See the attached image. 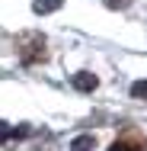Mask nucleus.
Returning a JSON list of instances; mask_svg holds the SVG:
<instances>
[{
  "label": "nucleus",
  "mask_w": 147,
  "mask_h": 151,
  "mask_svg": "<svg viewBox=\"0 0 147 151\" xmlns=\"http://www.w3.org/2000/svg\"><path fill=\"white\" fill-rule=\"evenodd\" d=\"M3 142H10V125L0 119V145H3Z\"/></svg>",
  "instance_id": "nucleus-9"
},
{
  "label": "nucleus",
  "mask_w": 147,
  "mask_h": 151,
  "mask_svg": "<svg viewBox=\"0 0 147 151\" xmlns=\"http://www.w3.org/2000/svg\"><path fill=\"white\" fill-rule=\"evenodd\" d=\"M96 148V135H77L70 142V151H93Z\"/></svg>",
  "instance_id": "nucleus-5"
},
{
  "label": "nucleus",
  "mask_w": 147,
  "mask_h": 151,
  "mask_svg": "<svg viewBox=\"0 0 147 151\" xmlns=\"http://www.w3.org/2000/svg\"><path fill=\"white\" fill-rule=\"evenodd\" d=\"M109 151H147V142L138 135V132H128V135L115 138V142L109 145Z\"/></svg>",
  "instance_id": "nucleus-2"
},
{
  "label": "nucleus",
  "mask_w": 147,
  "mask_h": 151,
  "mask_svg": "<svg viewBox=\"0 0 147 151\" xmlns=\"http://www.w3.org/2000/svg\"><path fill=\"white\" fill-rule=\"evenodd\" d=\"M45 35L42 32H19L16 35V58L23 61V64H38V61L48 58V52H45Z\"/></svg>",
  "instance_id": "nucleus-1"
},
{
  "label": "nucleus",
  "mask_w": 147,
  "mask_h": 151,
  "mask_svg": "<svg viewBox=\"0 0 147 151\" xmlns=\"http://www.w3.org/2000/svg\"><path fill=\"white\" fill-rule=\"evenodd\" d=\"M131 96L134 100H147V81H134L131 84Z\"/></svg>",
  "instance_id": "nucleus-6"
},
{
  "label": "nucleus",
  "mask_w": 147,
  "mask_h": 151,
  "mask_svg": "<svg viewBox=\"0 0 147 151\" xmlns=\"http://www.w3.org/2000/svg\"><path fill=\"white\" fill-rule=\"evenodd\" d=\"M64 6V0H35L32 3V13H38V16H45V13H55Z\"/></svg>",
  "instance_id": "nucleus-4"
},
{
  "label": "nucleus",
  "mask_w": 147,
  "mask_h": 151,
  "mask_svg": "<svg viewBox=\"0 0 147 151\" xmlns=\"http://www.w3.org/2000/svg\"><path fill=\"white\" fill-rule=\"evenodd\" d=\"M32 135V129L29 125H19V129H10V138H29Z\"/></svg>",
  "instance_id": "nucleus-7"
},
{
  "label": "nucleus",
  "mask_w": 147,
  "mask_h": 151,
  "mask_svg": "<svg viewBox=\"0 0 147 151\" xmlns=\"http://www.w3.org/2000/svg\"><path fill=\"white\" fill-rule=\"evenodd\" d=\"M102 3H106L109 10H128V6H131V0H102Z\"/></svg>",
  "instance_id": "nucleus-8"
},
{
  "label": "nucleus",
  "mask_w": 147,
  "mask_h": 151,
  "mask_svg": "<svg viewBox=\"0 0 147 151\" xmlns=\"http://www.w3.org/2000/svg\"><path fill=\"white\" fill-rule=\"evenodd\" d=\"M70 87L80 93H93L96 87H99V77L96 74H89V71H77L74 77H70Z\"/></svg>",
  "instance_id": "nucleus-3"
}]
</instances>
